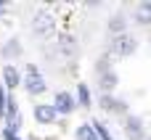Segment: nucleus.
I'll list each match as a JSON object with an SVG mask.
<instances>
[{
  "instance_id": "1",
  "label": "nucleus",
  "mask_w": 151,
  "mask_h": 140,
  "mask_svg": "<svg viewBox=\"0 0 151 140\" xmlns=\"http://www.w3.org/2000/svg\"><path fill=\"white\" fill-rule=\"evenodd\" d=\"M21 87L27 90V95H42L45 90H48V79L37 71V66H27V71H24V77H21Z\"/></svg>"
},
{
  "instance_id": "2",
  "label": "nucleus",
  "mask_w": 151,
  "mask_h": 140,
  "mask_svg": "<svg viewBox=\"0 0 151 140\" xmlns=\"http://www.w3.org/2000/svg\"><path fill=\"white\" fill-rule=\"evenodd\" d=\"M135 50H138V40H135V37H130L127 32H125V34L111 37V45H109V53H111V56L127 58V56H133Z\"/></svg>"
},
{
  "instance_id": "3",
  "label": "nucleus",
  "mask_w": 151,
  "mask_h": 140,
  "mask_svg": "<svg viewBox=\"0 0 151 140\" xmlns=\"http://www.w3.org/2000/svg\"><path fill=\"white\" fill-rule=\"evenodd\" d=\"M32 29H35L37 37H50L56 32V19L48 11H37L35 13V21H32Z\"/></svg>"
},
{
  "instance_id": "4",
  "label": "nucleus",
  "mask_w": 151,
  "mask_h": 140,
  "mask_svg": "<svg viewBox=\"0 0 151 140\" xmlns=\"http://www.w3.org/2000/svg\"><path fill=\"white\" fill-rule=\"evenodd\" d=\"M50 106L56 109V116H69V114L77 109V101H74V95H72L69 90H58Z\"/></svg>"
},
{
  "instance_id": "5",
  "label": "nucleus",
  "mask_w": 151,
  "mask_h": 140,
  "mask_svg": "<svg viewBox=\"0 0 151 140\" xmlns=\"http://www.w3.org/2000/svg\"><path fill=\"white\" fill-rule=\"evenodd\" d=\"M125 138L127 140H146V130H143V119L135 116V114H125Z\"/></svg>"
},
{
  "instance_id": "6",
  "label": "nucleus",
  "mask_w": 151,
  "mask_h": 140,
  "mask_svg": "<svg viewBox=\"0 0 151 140\" xmlns=\"http://www.w3.org/2000/svg\"><path fill=\"white\" fill-rule=\"evenodd\" d=\"M32 114H35V122L42 124V127H48V124H53V122L58 119V116H56V109H53L50 103H37Z\"/></svg>"
},
{
  "instance_id": "7",
  "label": "nucleus",
  "mask_w": 151,
  "mask_h": 140,
  "mask_svg": "<svg viewBox=\"0 0 151 140\" xmlns=\"http://www.w3.org/2000/svg\"><path fill=\"white\" fill-rule=\"evenodd\" d=\"M3 87H5V90L21 87V74H19V69H16L13 64H5V66H3Z\"/></svg>"
},
{
  "instance_id": "8",
  "label": "nucleus",
  "mask_w": 151,
  "mask_h": 140,
  "mask_svg": "<svg viewBox=\"0 0 151 140\" xmlns=\"http://www.w3.org/2000/svg\"><path fill=\"white\" fill-rule=\"evenodd\" d=\"M101 109L106 114H127V103L114 95H101Z\"/></svg>"
},
{
  "instance_id": "9",
  "label": "nucleus",
  "mask_w": 151,
  "mask_h": 140,
  "mask_svg": "<svg viewBox=\"0 0 151 140\" xmlns=\"http://www.w3.org/2000/svg\"><path fill=\"white\" fill-rule=\"evenodd\" d=\"M133 19H135V24H141V26H149V24H151V0H141V3L135 5V11H133Z\"/></svg>"
},
{
  "instance_id": "10",
  "label": "nucleus",
  "mask_w": 151,
  "mask_h": 140,
  "mask_svg": "<svg viewBox=\"0 0 151 140\" xmlns=\"http://www.w3.org/2000/svg\"><path fill=\"white\" fill-rule=\"evenodd\" d=\"M98 85H101L104 95H111V93H114V87L119 85V77H117L114 71H106V74H98Z\"/></svg>"
},
{
  "instance_id": "11",
  "label": "nucleus",
  "mask_w": 151,
  "mask_h": 140,
  "mask_svg": "<svg viewBox=\"0 0 151 140\" xmlns=\"http://www.w3.org/2000/svg\"><path fill=\"white\" fill-rule=\"evenodd\" d=\"M58 48H61L64 56L74 58V56H77V37H72V34H61V37H58Z\"/></svg>"
},
{
  "instance_id": "12",
  "label": "nucleus",
  "mask_w": 151,
  "mask_h": 140,
  "mask_svg": "<svg viewBox=\"0 0 151 140\" xmlns=\"http://www.w3.org/2000/svg\"><path fill=\"white\" fill-rule=\"evenodd\" d=\"M3 61H11V58H19L21 56V42H19V37H11L5 45H3Z\"/></svg>"
},
{
  "instance_id": "13",
  "label": "nucleus",
  "mask_w": 151,
  "mask_h": 140,
  "mask_svg": "<svg viewBox=\"0 0 151 140\" xmlns=\"http://www.w3.org/2000/svg\"><path fill=\"white\" fill-rule=\"evenodd\" d=\"M5 119V132H13V135H19V130L24 127V116L16 111V114H5L3 116Z\"/></svg>"
},
{
  "instance_id": "14",
  "label": "nucleus",
  "mask_w": 151,
  "mask_h": 140,
  "mask_svg": "<svg viewBox=\"0 0 151 140\" xmlns=\"http://www.w3.org/2000/svg\"><path fill=\"white\" fill-rule=\"evenodd\" d=\"M125 29H127V21H125V16H122V13H114V16L109 19V32H111V37H117V34H125Z\"/></svg>"
},
{
  "instance_id": "15",
  "label": "nucleus",
  "mask_w": 151,
  "mask_h": 140,
  "mask_svg": "<svg viewBox=\"0 0 151 140\" xmlns=\"http://www.w3.org/2000/svg\"><path fill=\"white\" fill-rule=\"evenodd\" d=\"M74 101H77V106L90 109V101H93V98H90V90H88V85H85V82H80V85H77V98H74Z\"/></svg>"
},
{
  "instance_id": "16",
  "label": "nucleus",
  "mask_w": 151,
  "mask_h": 140,
  "mask_svg": "<svg viewBox=\"0 0 151 140\" xmlns=\"http://www.w3.org/2000/svg\"><path fill=\"white\" fill-rule=\"evenodd\" d=\"M90 127H93V132H96V138H98V140H114V135L106 130V124H104V122L93 119V122H90Z\"/></svg>"
},
{
  "instance_id": "17",
  "label": "nucleus",
  "mask_w": 151,
  "mask_h": 140,
  "mask_svg": "<svg viewBox=\"0 0 151 140\" xmlns=\"http://www.w3.org/2000/svg\"><path fill=\"white\" fill-rule=\"evenodd\" d=\"M74 140H98V138H96V132H93L90 124H80L74 130Z\"/></svg>"
},
{
  "instance_id": "18",
  "label": "nucleus",
  "mask_w": 151,
  "mask_h": 140,
  "mask_svg": "<svg viewBox=\"0 0 151 140\" xmlns=\"http://www.w3.org/2000/svg\"><path fill=\"white\" fill-rule=\"evenodd\" d=\"M5 116V87L0 85V119Z\"/></svg>"
},
{
  "instance_id": "19",
  "label": "nucleus",
  "mask_w": 151,
  "mask_h": 140,
  "mask_svg": "<svg viewBox=\"0 0 151 140\" xmlns=\"http://www.w3.org/2000/svg\"><path fill=\"white\" fill-rule=\"evenodd\" d=\"M3 140H21V138L13 135V132H5V130H3Z\"/></svg>"
},
{
  "instance_id": "20",
  "label": "nucleus",
  "mask_w": 151,
  "mask_h": 140,
  "mask_svg": "<svg viewBox=\"0 0 151 140\" xmlns=\"http://www.w3.org/2000/svg\"><path fill=\"white\" fill-rule=\"evenodd\" d=\"M3 13H5V3H0V16H3Z\"/></svg>"
},
{
  "instance_id": "21",
  "label": "nucleus",
  "mask_w": 151,
  "mask_h": 140,
  "mask_svg": "<svg viewBox=\"0 0 151 140\" xmlns=\"http://www.w3.org/2000/svg\"><path fill=\"white\" fill-rule=\"evenodd\" d=\"M146 140H151V138H146Z\"/></svg>"
}]
</instances>
